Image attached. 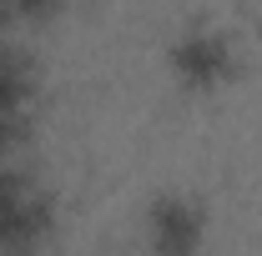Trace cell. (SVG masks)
<instances>
[{"instance_id":"3957f363","label":"cell","mask_w":262,"mask_h":256,"mask_svg":"<svg viewBox=\"0 0 262 256\" xmlns=\"http://www.w3.org/2000/svg\"><path fill=\"white\" fill-rule=\"evenodd\" d=\"M46 231H51V201L35 186H20L0 206V246L5 251H31Z\"/></svg>"},{"instance_id":"8992f818","label":"cell","mask_w":262,"mask_h":256,"mask_svg":"<svg viewBox=\"0 0 262 256\" xmlns=\"http://www.w3.org/2000/svg\"><path fill=\"white\" fill-rule=\"evenodd\" d=\"M15 141V116H0V151Z\"/></svg>"},{"instance_id":"52a82bcc","label":"cell","mask_w":262,"mask_h":256,"mask_svg":"<svg viewBox=\"0 0 262 256\" xmlns=\"http://www.w3.org/2000/svg\"><path fill=\"white\" fill-rule=\"evenodd\" d=\"M0 20H5V0H0Z\"/></svg>"},{"instance_id":"6da1fadb","label":"cell","mask_w":262,"mask_h":256,"mask_svg":"<svg viewBox=\"0 0 262 256\" xmlns=\"http://www.w3.org/2000/svg\"><path fill=\"white\" fill-rule=\"evenodd\" d=\"M232 70H237V50H232V40L222 31L192 25V31H182L171 40V75H177L182 86L212 91V86L232 81Z\"/></svg>"},{"instance_id":"5b68a950","label":"cell","mask_w":262,"mask_h":256,"mask_svg":"<svg viewBox=\"0 0 262 256\" xmlns=\"http://www.w3.org/2000/svg\"><path fill=\"white\" fill-rule=\"evenodd\" d=\"M5 10L20 15V20H51L61 10V0H5Z\"/></svg>"},{"instance_id":"277c9868","label":"cell","mask_w":262,"mask_h":256,"mask_svg":"<svg viewBox=\"0 0 262 256\" xmlns=\"http://www.w3.org/2000/svg\"><path fill=\"white\" fill-rule=\"evenodd\" d=\"M31 96H35V65L20 50L0 45V116H20Z\"/></svg>"},{"instance_id":"7a4b0ae2","label":"cell","mask_w":262,"mask_h":256,"mask_svg":"<svg viewBox=\"0 0 262 256\" xmlns=\"http://www.w3.org/2000/svg\"><path fill=\"white\" fill-rule=\"evenodd\" d=\"M202 236H207V216L192 196L166 191L151 201L146 211V241L157 256H196L202 251Z\"/></svg>"}]
</instances>
